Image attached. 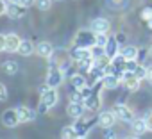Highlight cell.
Wrapping results in <instances>:
<instances>
[{
	"mask_svg": "<svg viewBox=\"0 0 152 139\" xmlns=\"http://www.w3.org/2000/svg\"><path fill=\"white\" fill-rule=\"evenodd\" d=\"M73 127H75V130H77L79 137H84V135H86V132H88V128H90V123H84V121L79 118V119H77V123H75Z\"/></svg>",
	"mask_w": 152,
	"mask_h": 139,
	"instance_id": "obj_23",
	"label": "cell"
},
{
	"mask_svg": "<svg viewBox=\"0 0 152 139\" xmlns=\"http://www.w3.org/2000/svg\"><path fill=\"white\" fill-rule=\"evenodd\" d=\"M148 128H147V123H145V118L141 119H134L132 121V132L134 134H145Z\"/></svg>",
	"mask_w": 152,
	"mask_h": 139,
	"instance_id": "obj_22",
	"label": "cell"
},
{
	"mask_svg": "<svg viewBox=\"0 0 152 139\" xmlns=\"http://www.w3.org/2000/svg\"><path fill=\"white\" fill-rule=\"evenodd\" d=\"M77 139H84V137H77Z\"/></svg>",
	"mask_w": 152,
	"mask_h": 139,
	"instance_id": "obj_43",
	"label": "cell"
},
{
	"mask_svg": "<svg viewBox=\"0 0 152 139\" xmlns=\"http://www.w3.org/2000/svg\"><path fill=\"white\" fill-rule=\"evenodd\" d=\"M77 137H79V134H77L73 125H68V127L61 128V139H77Z\"/></svg>",
	"mask_w": 152,
	"mask_h": 139,
	"instance_id": "obj_21",
	"label": "cell"
},
{
	"mask_svg": "<svg viewBox=\"0 0 152 139\" xmlns=\"http://www.w3.org/2000/svg\"><path fill=\"white\" fill-rule=\"evenodd\" d=\"M9 2H20V0H9Z\"/></svg>",
	"mask_w": 152,
	"mask_h": 139,
	"instance_id": "obj_42",
	"label": "cell"
},
{
	"mask_svg": "<svg viewBox=\"0 0 152 139\" xmlns=\"http://www.w3.org/2000/svg\"><path fill=\"white\" fill-rule=\"evenodd\" d=\"M116 39H118V43H124V41H125V36L118 32V34H116Z\"/></svg>",
	"mask_w": 152,
	"mask_h": 139,
	"instance_id": "obj_38",
	"label": "cell"
},
{
	"mask_svg": "<svg viewBox=\"0 0 152 139\" xmlns=\"http://www.w3.org/2000/svg\"><path fill=\"white\" fill-rule=\"evenodd\" d=\"M34 50H36V46H34V43H32V41H29V39H22L20 48H18L20 55L29 57V55H32V54H34Z\"/></svg>",
	"mask_w": 152,
	"mask_h": 139,
	"instance_id": "obj_16",
	"label": "cell"
},
{
	"mask_svg": "<svg viewBox=\"0 0 152 139\" xmlns=\"http://www.w3.org/2000/svg\"><path fill=\"white\" fill-rule=\"evenodd\" d=\"M34 2H36V0H20V4H22L23 7H31V6H34Z\"/></svg>",
	"mask_w": 152,
	"mask_h": 139,
	"instance_id": "obj_35",
	"label": "cell"
},
{
	"mask_svg": "<svg viewBox=\"0 0 152 139\" xmlns=\"http://www.w3.org/2000/svg\"><path fill=\"white\" fill-rule=\"evenodd\" d=\"M129 139H140V137H134V135H132V137H129Z\"/></svg>",
	"mask_w": 152,
	"mask_h": 139,
	"instance_id": "obj_41",
	"label": "cell"
},
{
	"mask_svg": "<svg viewBox=\"0 0 152 139\" xmlns=\"http://www.w3.org/2000/svg\"><path fill=\"white\" fill-rule=\"evenodd\" d=\"M147 80L152 82V66H147Z\"/></svg>",
	"mask_w": 152,
	"mask_h": 139,
	"instance_id": "obj_37",
	"label": "cell"
},
{
	"mask_svg": "<svg viewBox=\"0 0 152 139\" xmlns=\"http://www.w3.org/2000/svg\"><path fill=\"white\" fill-rule=\"evenodd\" d=\"M113 111H115V114H116V118H118L120 121H125V123H132V121H134V112H132L127 105L118 104V105L113 107Z\"/></svg>",
	"mask_w": 152,
	"mask_h": 139,
	"instance_id": "obj_4",
	"label": "cell"
},
{
	"mask_svg": "<svg viewBox=\"0 0 152 139\" xmlns=\"http://www.w3.org/2000/svg\"><path fill=\"white\" fill-rule=\"evenodd\" d=\"M93 32H97V34H107L109 32V29H111V23H109V20H106V18H95L93 22H91V27H90Z\"/></svg>",
	"mask_w": 152,
	"mask_h": 139,
	"instance_id": "obj_11",
	"label": "cell"
},
{
	"mask_svg": "<svg viewBox=\"0 0 152 139\" xmlns=\"http://www.w3.org/2000/svg\"><path fill=\"white\" fill-rule=\"evenodd\" d=\"M122 84H124L125 89H129V91H138V89H140V79H138L134 73H131V72H125V73H124Z\"/></svg>",
	"mask_w": 152,
	"mask_h": 139,
	"instance_id": "obj_10",
	"label": "cell"
},
{
	"mask_svg": "<svg viewBox=\"0 0 152 139\" xmlns=\"http://www.w3.org/2000/svg\"><path fill=\"white\" fill-rule=\"evenodd\" d=\"M4 100H7V89H6V86L0 82V102H4Z\"/></svg>",
	"mask_w": 152,
	"mask_h": 139,
	"instance_id": "obj_31",
	"label": "cell"
},
{
	"mask_svg": "<svg viewBox=\"0 0 152 139\" xmlns=\"http://www.w3.org/2000/svg\"><path fill=\"white\" fill-rule=\"evenodd\" d=\"M120 80H122V79H118L116 75L111 73V75H106V77L102 79V84H104L106 89H115V88L120 86Z\"/></svg>",
	"mask_w": 152,
	"mask_h": 139,
	"instance_id": "obj_19",
	"label": "cell"
},
{
	"mask_svg": "<svg viewBox=\"0 0 152 139\" xmlns=\"http://www.w3.org/2000/svg\"><path fill=\"white\" fill-rule=\"evenodd\" d=\"M120 54H122L127 61H129V59H136V57H138V48H136L134 45H125V46H122Z\"/></svg>",
	"mask_w": 152,
	"mask_h": 139,
	"instance_id": "obj_20",
	"label": "cell"
},
{
	"mask_svg": "<svg viewBox=\"0 0 152 139\" xmlns=\"http://www.w3.org/2000/svg\"><path fill=\"white\" fill-rule=\"evenodd\" d=\"M36 54H38L39 57H45V59L52 57V54H54L52 43H48V41H39V43L36 45Z\"/></svg>",
	"mask_w": 152,
	"mask_h": 139,
	"instance_id": "obj_14",
	"label": "cell"
},
{
	"mask_svg": "<svg viewBox=\"0 0 152 139\" xmlns=\"http://www.w3.org/2000/svg\"><path fill=\"white\" fill-rule=\"evenodd\" d=\"M84 105H86V111H99V107H100V93L93 91L90 96H86Z\"/></svg>",
	"mask_w": 152,
	"mask_h": 139,
	"instance_id": "obj_12",
	"label": "cell"
},
{
	"mask_svg": "<svg viewBox=\"0 0 152 139\" xmlns=\"http://www.w3.org/2000/svg\"><path fill=\"white\" fill-rule=\"evenodd\" d=\"M57 2H63V0H57Z\"/></svg>",
	"mask_w": 152,
	"mask_h": 139,
	"instance_id": "obj_44",
	"label": "cell"
},
{
	"mask_svg": "<svg viewBox=\"0 0 152 139\" xmlns=\"http://www.w3.org/2000/svg\"><path fill=\"white\" fill-rule=\"evenodd\" d=\"M104 139H116V135L111 128H104Z\"/></svg>",
	"mask_w": 152,
	"mask_h": 139,
	"instance_id": "obj_32",
	"label": "cell"
},
{
	"mask_svg": "<svg viewBox=\"0 0 152 139\" xmlns=\"http://www.w3.org/2000/svg\"><path fill=\"white\" fill-rule=\"evenodd\" d=\"M70 82H72V86H73L75 89H83V88L88 86V80H86V77H84L83 73H73V75L70 77Z\"/></svg>",
	"mask_w": 152,
	"mask_h": 139,
	"instance_id": "obj_18",
	"label": "cell"
},
{
	"mask_svg": "<svg viewBox=\"0 0 152 139\" xmlns=\"http://www.w3.org/2000/svg\"><path fill=\"white\" fill-rule=\"evenodd\" d=\"M116 54H120L118 52V39H116V36H109V41L106 45V55H109L113 59Z\"/></svg>",
	"mask_w": 152,
	"mask_h": 139,
	"instance_id": "obj_17",
	"label": "cell"
},
{
	"mask_svg": "<svg viewBox=\"0 0 152 139\" xmlns=\"http://www.w3.org/2000/svg\"><path fill=\"white\" fill-rule=\"evenodd\" d=\"M90 57H93V54H91V48H84V46H73L72 50H70V59L72 61H84V59H90Z\"/></svg>",
	"mask_w": 152,
	"mask_h": 139,
	"instance_id": "obj_8",
	"label": "cell"
},
{
	"mask_svg": "<svg viewBox=\"0 0 152 139\" xmlns=\"http://www.w3.org/2000/svg\"><path fill=\"white\" fill-rule=\"evenodd\" d=\"M116 114H115V111H102L100 114H99V118H97V123L102 127V128H113V125L116 123Z\"/></svg>",
	"mask_w": 152,
	"mask_h": 139,
	"instance_id": "obj_5",
	"label": "cell"
},
{
	"mask_svg": "<svg viewBox=\"0 0 152 139\" xmlns=\"http://www.w3.org/2000/svg\"><path fill=\"white\" fill-rule=\"evenodd\" d=\"M25 13H27V7H23L20 2H9L7 4V16L9 18H13V20H18V18H22V16H25Z\"/></svg>",
	"mask_w": 152,
	"mask_h": 139,
	"instance_id": "obj_9",
	"label": "cell"
},
{
	"mask_svg": "<svg viewBox=\"0 0 152 139\" xmlns=\"http://www.w3.org/2000/svg\"><path fill=\"white\" fill-rule=\"evenodd\" d=\"M63 70H61V66H57V64H50V68H48V75H47V82H48V86L50 88H57L61 82H63Z\"/></svg>",
	"mask_w": 152,
	"mask_h": 139,
	"instance_id": "obj_3",
	"label": "cell"
},
{
	"mask_svg": "<svg viewBox=\"0 0 152 139\" xmlns=\"http://www.w3.org/2000/svg\"><path fill=\"white\" fill-rule=\"evenodd\" d=\"M6 50V36L4 34H0V52Z\"/></svg>",
	"mask_w": 152,
	"mask_h": 139,
	"instance_id": "obj_36",
	"label": "cell"
},
{
	"mask_svg": "<svg viewBox=\"0 0 152 139\" xmlns=\"http://www.w3.org/2000/svg\"><path fill=\"white\" fill-rule=\"evenodd\" d=\"M136 68H138V62H136V59H129V61L125 62V72H131V73H134V72H136Z\"/></svg>",
	"mask_w": 152,
	"mask_h": 139,
	"instance_id": "obj_28",
	"label": "cell"
},
{
	"mask_svg": "<svg viewBox=\"0 0 152 139\" xmlns=\"http://www.w3.org/2000/svg\"><path fill=\"white\" fill-rule=\"evenodd\" d=\"M50 89V86H48V82H45V84H41L39 88H38V91H39V95H43L45 91H48Z\"/></svg>",
	"mask_w": 152,
	"mask_h": 139,
	"instance_id": "obj_34",
	"label": "cell"
},
{
	"mask_svg": "<svg viewBox=\"0 0 152 139\" xmlns=\"http://www.w3.org/2000/svg\"><path fill=\"white\" fill-rule=\"evenodd\" d=\"M4 72H6L7 75H16V73H18V62H15V61H6V62H4Z\"/></svg>",
	"mask_w": 152,
	"mask_h": 139,
	"instance_id": "obj_24",
	"label": "cell"
},
{
	"mask_svg": "<svg viewBox=\"0 0 152 139\" xmlns=\"http://www.w3.org/2000/svg\"><path fill=\"white\" fill-rule=\"evenodd\" d=\"M148 55H150V57H152V45H150V46H148Z\"/></svg>",
	"mask_w": 152,
	"mask_h": 139,
	"instance_id": "obj_40",
	"label": "cell"
},
{
	"mask_svg": "<svg viewBox=\"0 0 152 139\" xmlns=\"http://www.w3.org/2000/svg\"><path fill=\"white\" fill-rule=\"evenodd\" d=\"M59 100V95H57V88H50L48 91H45L41 95V100H39V112H47L48 109H52Z\"/></svg>",
	"mask_w": 152,
	"mask_h": 139,
	"instance_id": "obj_2",
	"label": "cell"
},
{
	"mask_svg": "<svg viewBox=\"0 0 152 139\" xmlns=\"http://www.w3.org/2000/svg\"><path fill=\"white\" fill-rule=\"evenodd\" d=\"M18 116H20V123H29L36 119V111L29 107H18Z\"/></svg>",
	"mask_w": 152,
	"mask_h": 139,
	"instance_id": "obj_15",
	"label": "cell"
},
{
	"mask_svg": "<svg viewBox=\"0 0 152 139\" xmlns=\"http://www.w3.org/2000/svg\"><path fill=\"white\" fill-rule=\"evenodd\" d=\"M36 6L39 11H48L52 6V0H36Z\"/></svg>",
	"mask_w": 152,
	"mask_h": 139,
	"instance_id": "obj_27",
	"label": "cell"
},
{
	"mask_svg": "<svg viewBox=\"0 0 152 139\" xmlns=\"http://www.w3.org/2000/svg\"><path fill=\"white\" fill-rule=\"evenodd\" d=\"M2 123L9 128H15L20 123V116H18V109H6L2 112Z\"/></svg>",
	"mask_w": 152,
	"mask_h": 139,
	"instance_id": "obj_6",
	"label": "cell"
},
{
	"mask_svg": "<svg viewBox=\"0 0 152 139\" xmlns=\"http://www.w3.org/2000/svg\"><path fill=\"white\" fill-rule=\"evenodd\" d=\"M107 41H109V36H107V34H97V45H99V46H104V48H106Z\"/></svg>",
	"mask_w": 152,
	"mask_h": 139,
	"instance_id": "obj_29",
	"label": "cell"
},
{
	"mask_svg": "<svg viewBox=\"0 0 152 139\" xmlns=\"http://www.w3.org/2000/svg\"><path fill=\"white\" fill-rule=\"evenodd\" d=\"M7 13V4L4 2V0H0V16Z\"/></svg>",
	"mask_w": 152,
	"mask_h": 139,
	"instance_id": "obj_33",
	"label": "cell"
},
{
	"mask_svg": "<svg viewBox=\"0 0 152 139\" xmlns=\"http://www.w3.org/2000/svg\"><path fill=\"white\" fill-rule=\"evenodd\" d=\"M73 45L75 46H84V48L95 46L97 45V32H93L91 29L90 30H79L75 39H73Z\"/></svg>",
	"mask_w": 152,
	"mask_h": 139,
	"instance_id": "obj_1",
	"label": "cell"
},
{
	"mask_svg": "<svg viewBox=\"0 0 152 139\" xmlns=\"http://www.w3.org/2000/svg\"><path fill=\"white\" fill-rule=\"evenodd\" d=\"M145 123H147V128L152 132V111H148V112H145Z\"/></svg>",
	"mask_w": 152,
	"mask_h": 139,
	"instance_id": "obj_30",
	"label": "cell"
},
{
	"mask_svg": "<svg viewBox=\"0 0 152 139\" xmlns=\"http://www.w3.org/2000/svg\"><path fill=\"white\" fill-rule=\"evenodd\" d=\"M147 23H148V29H152V18H150V20H148Z\"/></svg>",
	"mask_w": 152,
	"mask_h": 139,
	"instance_id": "obj_39",
	"label": "cell"
},
{
	"mask_svg": "<svg viewBox=\"0 0 152 139\" xmlns=\"http://www.w3.org/2000/svg\"><path fill=\"white\" fill-rule=\"evenodd\" d=\"M134 75H136L140 80H147V66H143V64H138V68H136Z\"/></svg>",
	"mask_w": 152,
	"mask_h": 139,
	"instance_id": "obj_25",
	"label": "cell"
},
{
	"mask_svg": "<svg viewBox=\"0 0 152 139\" xmlns=\"http://www.w3.org/2000/svg\"><path fill=\"white\" fill-rule=\"evenodd\" d=\"M70 102H84V95H83V91H81V89L72 91V93H70Z\"/></svg>",
	"mask_w": 152,
	"mask_h": 139,
	"instance_id": "obj_26",
	"label": "cell"
},
{
	"mask_svg": "<svg viewBox=\"0 0 152 139\" xmlns=\"http://www.w3.org/2000/svg\"><path fill=\"white\" fill-rule=\"evenodd\" d=\"M20 43H22V39H20L18 34H7L6 36V52H11V54L18 52Z\"/></svg>",
	"mask_w": 152,
	"mask_h": 139,
	"instance_id": "obj_13",
	"label": "cell"
},
{
	"mask_svg": "<svg viewBox=\"0 0 152 139\" xmlns=\"http://www.w3.org/2000/svg\"><path fill=\"white\" fill-rule=\"evenodd\" d=\"M84 111H86L84 102H70V105H68V109H66V114H68L72 119H79V118H83Z\"/></svg>",
	"mask_w": 152,
	"mask_h": 139,
	"instance_id": "obj_7",
	"label": "cell"
}]
</instances>
